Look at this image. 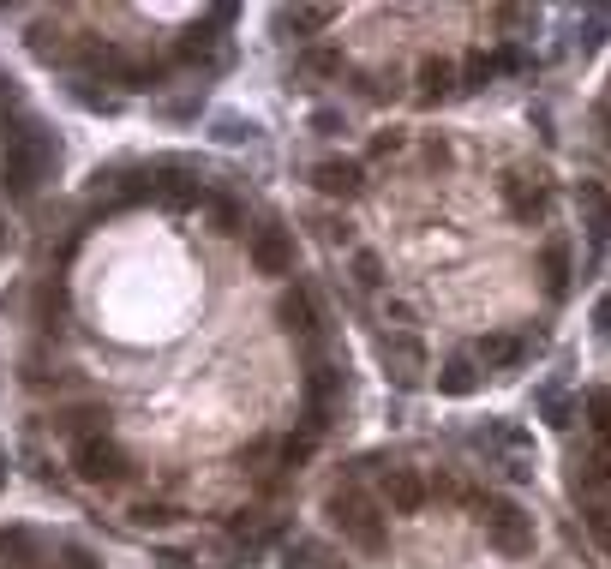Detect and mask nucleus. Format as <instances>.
Instances as JSON below:
<instances>
[{
	"instance_id": "obj_1",
	"label": "nucleus",
	"mask_w": 611,
	"mask_h": 569,
	"mask_svg": "<svg viewBox=\"0 0 611 569\" xmlns=\"http://www.w3.org/2000/svg\"><path fill=\"white\" fill-rule=\"evenodd\" d=\"M330 522H336L342 540H348L354 552H366V558H378V552L390 546V528H384L378 504L360 498V492H336V498H330Z\"/></svg>"
},
{
	"instance_id": "obj_2",
	"label": "nucleus",
	"mask_w": 611,
	"mask_h": 569,
	"mask_svg": "<svg viewBox=\"0 0 611 569\" xmlns=\"http://www.w3.org/2000/svg\"><path fill=\"white\" fill-rule=\"evenodd\" d=\"M48 162H54V138H48V132L12 138V144H6V162H0L6 192H12V198H30V192H36V180L48 174Z\"/></svg>"
},
{
	"instance_id": "obj_3",
	"label": "nucleus",
	"mask_w": 611,
	"mask_h": 569,
	"mask_svg": "<svg viewBox=\"0 0 611 569\" xmlns=\"http://www.w3.org/2000/svg\"><path fill=\"white\" fill-rule=\"evenodd\" d=\"M72 474L90 480V486H120L132 474V456L120 450L114 432H96V438H78L72 444Z\"/></svg>"
},
{
	"instance_id": "obj_4",
	"label": "nucleus",
	"mask_w": 611,
	"mask_h": 569,
	"mask_svg": "<svg viewBox=\"0 0 611 569\" xmlns=\"http://www.w3.org/2000/svg\"><path fill=\"white\" fill-rule=\"evenodd\" d=\"M486 546H492L498 558H510V564L534 558V516L516 510V504H492V510H486Z\"/></svg>"
},
{
	"instance_id": "obj_5",
	"label": "nucleus",
	"mask_w": 611,
	"mask_h": 569,
	"mask_svg": "<svg viewBox=\"0 0 611 569\" xmlns=\"http://www.w3.org/2000/svg\"><path fill=\"white\" fill-rule=\"evenodd\" d=\"M246 264H252L258 276H288V270H294V234H288L282 222L252 228V240H246Z\"/></svg>"
},
{
	"instance_id": "obj_6",
	"label": "nucleus",
	"mask_w": 611,
	"mask_h": 569,
	"mask_svg": "<svg viewBox=\"0 0 611 569\" xmlns=\"http://www.w3.org/2000/svg\"><path fill=\"white\" fill-rule=\"evenodd\" d=\"M378 360H384V372H390L402 390H414V384L426 378V348H420L414 336H378Z\"/></svg>"
},
{
	"instance_id": "obj_7",
	"label": "nucleus",
	"mask_w": 611,
	"mask_h": 569,
	"mask_svg": "<svg viewBox=\"0 0 611 569\" xmlns=\"http://www.w3.org/2000/svg\"><path fill=\"white\" fill-rule=\"evenodd\" d=\"M312 186H318L324 198H342V204H348V198L366 192V168H360L354 156H324V162L312 168Z\"/></svg>"
},
{
	"instance_id": "obj_8",
	"label": "nucleus",
	"mask_w": 611,
	"mask_h": 569,
	"mask_svg": "<svg viewBox=\"0 0 611 569\" xmlns=\"http://www.w3.org/2000/svg\"><path fill=\"white\" fill-rule=\"evenodd\" d=\"M378 498H384L396 516H414V510L426 504V480H420L414 468H384V480H378Z\"/></svg>"
},
{
	"instance_id": "obj_9",
	"label": "nucleus",
	"mask_w": 611,
	"mask_h": 569,
	"mask_svg": "<svg viewBox=\"0 0 611 569\" xmlns=\"http://www.w3.org/2000/svg\"><path fill=\"white\" fill-rule=\"evenodd\" d=\"M276 324L294 330V336H312V330H318V300H312L306 288H282V294H276Z\"/></svg>"
},
{
	"instance_id": "obj_10",
	"label": "nucleus",
	"mask_w": 611,
	"mask_h": 569,
	"mask_svg": "<svg viewBox=\"0 0 611 569\" xmlns=\"http://www.w3.org/2000/svg\"><path fill=\"white\" fill-rule=\"evenodd\" d=\"M576 204H582L588 234H594V240H606V234H611V192H606V186H600V180H582V186H576Z\"/></svg>"
},
{
	"instance_id": "obj_11",
	"label": "nucleus",
	"mask_w": 611,
	"mask_h": 569,
	"mask_svg": "<svg viewBox=\"0 0 611 569\" xmlns=\"http://www.w3.org/2000/svg\"><path fill=\"white\" fill-rule=\"evenodd\" d=\"M0 564L12 569H42V540L30 528H0Z\"/></svg>"
},
{
	"instance_id": "obj_12",
	"label": "nucleus",
	"mask_w": 611,
	"mask_h": 569,
	"mask_svg": "<svg viewBox=\"0 0 611 569\" xmlns=\"http://www.w3.org/2000/svg\"><path fill=\"white\" fill-rule=\"evenodd\" d=\"M480 378H486V372H480V360H474V354H450V360H444V372H438V390H444V396H474V390H480Z\"/></svg>"
},
{
	"instance_id": "obj_13",
	"label": "nucleus",
	"mask_w": 611,
	"mask_h": 569,
	"mask_svg": "<svg viewBox=\"0 0 611 569\" xmlns=\"http://www.w3.org/2000/svg\"><path fill=\"white\" fill-rule=\"evenodd\" d=\"M570 486H576V492H606L611 486V456L606 450L576 456V462H570Z\"/></svg>"
},
{
	"instance_id": "obj_14",
	"label": "nucleus",
	"mask_w": 611,
	"mask_h": 569,
	"mask_svg": "<svg viewBox=\"0 0 611 569\" xmlns=\"http://www.w3.org/2000/svg\"><path fill=\"white\" fill-rule=\"evenodd\" d=\"M504 198H510V210H516L522 222L546 216V186H534V180H522V174H510V180H504Z\"/></svg>"
},
{
	"instance_id": "obj_15",
	"label": "nucleus",
	"mask_w": 611,
	"mask_h": 569,
	"mask_svg": "<svg viewBox=\"0 0 611 569\" xmlns=\"http://www.w3.org/2000/svg\"><path fill=\"white\" fill-rule=\"evenodd\" d=\"M540 270H546V288H552V300H564V294H570V240H546V252H540Z\"/></svg>"
},
{
	"instance_id": "obj_16",
	"label": "nucleus",
	"mask_w": 611,
	"mask_h": 569,
	"mask_svg": "<svg viewBox=\"0 0 611 569\" xmlns=\"http://www.w3.org/2000/svg\"><path fill=\"white\" fill-rule=\"evenodd\" d=\"M450 90H462V84H456V66H450L444 54L426 60V66H420V102H444Z\"/></svg>"
},
{
	"instance_id": "obj_17",
	"label": "nucleus",
	"mask_w": 611,
	"mask_h": 569,
	"mask_svg": "<svg viewBox=\"0 0 611 569\" xmlns=\"http://www.w3.org/2000/svg\"><path fill=\"white\" fill-rule=\"evenodd\" d=\"M474 360H480L486 372H504V366H516V360H522V342H516V336H480Z\"/></svg>"
},
{
	"instance_id": "obj_18",
	"label": "nucleus",
	"mask_w": 611,
	"mask_h": 569,
	"mask_svg": "<svg viewBox=\"0 0 611 569\" xmlns=\"http://www.w3.org/2000/svg\"><path fill=\"white\" fill-rule=\"evenodd\" d=\"M582 414H588V432L600 444H611V390H588L582 396Z\"/></svg>"
},
{
	"instance_id": "obj_19",
	"label": "nucleus",
	"mask_w": 611,
	"mask_h": 569,
	"mask_svg": "<svg viewBox=\"0 0 611 569\" xmlns=\"http://www.w3.org/2000/svg\"><path fill=\"white\" fill-rule=\"evenodd\" d=\"M312 450H318V438H312V432H300V438H282V444H276V462H282V474H300V468L312 462Z\"/></svg>"
},
{
	"instance_id": "obj_20",
	"label": "nucleus",
	"mask_w": 611,
	"mask_h": 569,
	"mask_svg": "<svg viewBox=\"0 0 611 569\" xmlns=\"http://www.w3.org/2000/svg\"><path fill=\"white\" fill-rule=\"evenodd\" d=\"M126 516H132L138 528H168V522H174L180 510H174V504H162V498H138V504H132Z\"/></svg>"
},
{
	"instance_id": "obj_21",
	"label": "nucleus",
	"mask_w": 611,
	"mask_h": 569,
	"mask_svg": "<svg viewBox=\"0 0 611 569\" xmlns=\"http://www.w3.org/2000/svg\"><path fill=\"white\" fill-rule=\"evenodd\" d=\"M300 72H306V78H330V72H342V48H306V54H300Z\"/></svg>"
},
{
	"instance_id": "obj_22",
	"label": "nucleus",
	"mask_w": 611,
	"mask_h": 569,
	"mask_svg": "<svg viewBox=\"0 0 611 569\" xmlns=\"http://www.w3.org/2000/svg\"><path fill=\"white\" fill-rule=\"evenodd\" d=\"M330 18H336L330 6H300V12H282V24H288V30H324Z\"/></svg>"
},
{
	"instance_id": "obj_23",
	"label": "nucleus",
	"mask_w": 611,
	"mask_h": 569,
	"mask_svg": "<svg viewBox=\"0 0 611 569\" xmlns=\"http://www.w3.org/2000/svg\"><path fill=\"white\" fill-rule=\"evenodd\" d=\"M210 216H216V234H240V222H246L234 198H216V204H210Z\"/></svg>"
},
{
	"instance_id": "obj_24",
	"label": "nucleus",
	"mask_w": 611,
	"mask_h": 569,
	"mask_svg": "<svg viewBox=\"0 0 611 569\" xmlns=\"http://www.w3.org/2000/svg\"><path fill=\"white\" fill-rule=\"evenodd\" d=\"M354 282H360L366 294H372V288H384V264H378L372 252H360V258H354Z\"/></svg>"
},
{
	"instance_id": "obj_25",
	"label": "nucleus",
	"mask_w": 611,
	"mask_h": 569,
	"mask_svg": "<svg viewBox=\"0 0 611 569\" xmlns=\"http://www.w3.org/2000/svg\"><path fill=\"white\" fill-rule=\"evenodd\" d=\"M576 414H582V402H564V396H546V426H576Z\"/></svg>"
},
{
	"instance_id": "obj_26",
	"label": "nucleus",
	"mask_w": 611,
	"mask_h": 569,
	"mask_svg": "<svg viewBox=\"0 0 611 569\" xmlns=\"http://www.w3.org/2000/svg\"><path fill=\"white\" fill-rule=\"evenodd\" d=\"M318 564H324V552H318L312 540H300V546L282 552V569H318Z\"/></svg>"
},
{
	"instance_id": "obj_27",
	"label": "nucleus",
	"mask_w": 611,
	"mask_h": 569,
	"mask_svg": "<svg viewBox=\"0 0 611 569\" xmlns=\"http://www.w3.org/2000/svg\"><path fill=\"white\" fill-rule=\"evenodd\" d=\"M54 569H102V564H96V552H90V546L66 540V546H60V564H54Z\"/></svg>"
},
{
	"instance_id": "obj_28",
	"label": "nucleus",
	"mask_w": 611,
	"mask_h": 569,
	"mask_svg": "<svg viewBox=\"0 0 611 569\" xmlns=\"http://www.w3.org/2000/svg\"><path fill=\"white\" fill-rule=\"evenodd\" d=\"M252 132H258V126L240 120V114H222V120H216V138H222V144H240V138H252Z\"/></svg>"
},
{
	"instance_id": "obj_29",
	"label": "nucleus",
	"mask_w": 611,
	"mask_h": 569,
	"mask_svg": "<svg viewBox=\"0 0 611 569\" xmlns=\"http://www.w3.org/2000/svg\"><path fill=\"white\" fill-rule=\"evenodd\" d=\"M588 528H594V540L611 552V516H606V510H588Z\"/></svg>"
},
{
	"instance_id": "obj_30",
	"label": "nucleus",
	"mask_w": 611,
	"mask_h": 569,
	"mask_svg": "<svg viewBox=\"0 0 611 569\" xmlns=\"http://www.w3.org/2000/svg\"><path fill=\"white\" fill-rule=\"evenodd\" d=\"M312 132H342V114H336V108H318V114H312Z\"/></svg>"
},
{
	"instance_id": "obj_31",
	"label": "nucleus",
	"mask_w": 611,
	"mask_h": 569,
	"mask_svg": "<svg viewBox=\"0 0 611 569\" xmlns=\"http://www.w3.org/2000/svg\"><path fill=\"white\" fill-rule=\"evenodd\" d=\"M396 150H402V132H378L372 138V156H396Z\"/></svg>"
},
{
	"instance_id": "obj_32",
	"label": "nucleus",
	"mask_w": 611,
	"mask_h": 569,
	"mask_svg": "<svg viewBox=\"0 0 611 569\" xmlns=\"http://www.w3.org/2000/svg\"><path fill=\"white\" fill-rule=\"evenodd\" d=\"M426 162L444 168V162H450V144H444V138H426Z\"/></svg>"
},
{
	"instance_id": "obj_33",
	"label": "nucleus",
	"mask_w": 611,
	"mask_h": 569,
	"mask_svg": "<svg viewBox=\"0 0 611 569\" xmlns=\"http://www.w3.org/2000/svg\"><path fill=\"white\" fill-rule=\"evenodd\" d=\"M594 318H600V330H611V300H600V312H594Z\"/></svg>"
},
{
	"instance_id": "obj_34",
	"label": "nucleus",
	"mask_w": 611,
	"mask_h": 569,
	"mask_svg": "<svg viewBox=\"0 0 611 569\" xmlns=\"http://www.w3.org/2000/svg\"><path fill=\"white\" fill-rule=\"evenodd\" d=\"M0 246H6V222H0Z\"/></svg>"
},
{
	"instance_id": "obj_35",
	"label": "nucleus",
	"mask_w": 611,
	"mask_h": 569,
	"mask_svg": "<svg viewBox=\"0 0 611 569\" xmlns=\"http://www.w3.org/2000/svg\"><path fill=\"white\" fill-rule=\"evenodd\" d=\"M606 126H611V114H606Z\"/></svg>"
}]
</instances>
